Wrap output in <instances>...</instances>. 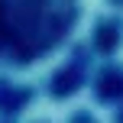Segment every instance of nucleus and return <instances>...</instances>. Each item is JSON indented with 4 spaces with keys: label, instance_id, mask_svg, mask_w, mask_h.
Returning a JSON list of instances; mask_svg holds the SVG:
<instances>
[{
    "label": "nucleus",
    "instance_id": "f257e3e1",
    "mask_svg": "<svg viewBox=\"0 0 123 123\" xmlns=\"http://www.w3.org/2000/svg\"><path fill=\"white\" fill-rule=\"evenodd\" d=\"M71 0H0V52L36 55L68 26Z\"/></svg>",
    "mask_w": 123,
    "mask_h": 123
},
{
    "label": "nucleus",
    "instance_id": "f03ea898",
    "mask_svg": "<svg viewBox=\"0 0 123 123\" xmlns=\"http://www.w3.org/2000/svg\"><path fill=\"white\" fill-rule=\"evenodd\" d=\"M107 81H110V84H100V94H104V97H110V94H123V74H107Z\"/></svg>",
    "mask_w": 123,
    "mask_h": 123
}]
</instances>
